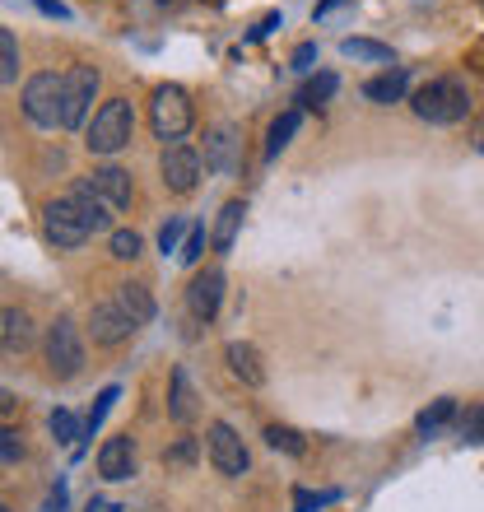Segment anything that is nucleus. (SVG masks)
<instances>
[{"instance_id": "nucleus-1", "label": "nucleus", "mask_w": 484, "mask_h": 512, "mask_svg": "<svg viewBox=\"0 0 484 512\" xmlns=\"http://www.w3.org/2000/svg\"><path fill=\"white\" fill-rule=\"evenodd\" d=\"M410 108H415L419 122L429 126H452L461 122L466 112H471V94H466V84L461 80H429L424 89H415V98H410Z\"/></svg>"}, {"instance_id": "nucleus-2", "label": "nucleus", "mask_w": 484, "mask_h": 512, "mask_svg": "<svg viewBox=\"0 0 484 512\" xmlns=\"http://www.w3.org/2000/svg\"><path fill=\"white\" fill-rule=\"evenodd\" d=\"M131 135H135L131 103H126V98H108V103L94 112L84 145H89V154H98V159H112V154H121V149L131 145Z\"/></svg>"}, {"instance_id": "nucleus-3", "label": "nucleus", "mask_w": 484, "mask_h": 512, "mask_svg": "<svg viewBox=\"0 0 484 512\" xmlns=\"http://www.w3.org/2000/svg\"><path fill=\"white\" fill-rule=\"evenodd\" d=\"M24 117L38 126V131L66 126V75L38 70V75L24 84Z\"/></svg>"}, {"instance_id": "nucleus-4", "label": "nucleus", "mask_w": 484, "mask_h": 512, "mask_svg": "<svg viewBox=\"0 0 484 512\" xmlns=\"http://www.w3.org/2000/svg\"><path fill=\"white\" fill-rule=\"evenodd\" d=\"M149 122H154V135H159V140H173V145H177V140L191 131V122H196L187 89H177V84H163V89H154Z\"/></svg>"}, {"instance_id": "nucleus-5", "label": "nucleus", "mask_w": 484, "mask_h": 512, "mask_svg": "<svg viewBox=\"0 0 484 512\" xmlns=\"http://www.w3.org/2000/svg\"><path fill=\"white\" fill-rule=\"evenodd\" d=\"M42 224H47V243L61 247V252H70V247H84L89 238H94V229H89V215L80 210V201L75 196H61V201H52L47 210H42Z\"/></svg>"}, {"instance_id": "nucleus-6", "label": "nucleus", "mask_w": 484, "mask_h": 512, "mask_svg": "<svg viewBox=\"0 0 484 512\" xmlns=\"http://www.w3.org/2000/svg\"><path fill=\"white\" fill-rule=\"evenodd\" d=\"M205 452H210V466H215L219 475H229V480L247 475V466H252L242 438L233 433V424H224V419H215V424L205 429Z\"/></svg>"}, {"instance_id": "nucleus-7", "label": "nucleus", "mask_w": 484, "mask_h": 512, "mask_svg": "<svg viewBox=\"0 0 484 512\" xmlns=\"http://www.w3.org/2000/svg\"><path fill=\"white\" fill-rule=\"evenodd\" d=\"M47 364H52L56 378H75L84 368V340L70 317H56V322L47 326Z\"/></svg>"}, {"instance_id": "nucleus-8", "label": "nucleus", "mask_w": 484, "mask_h": 512, "mask_svg": "<svg viewBox=\"0 0 484 512\" xmlns=\"http://www.w3.org/2000/svg\"><path fill=\"white\" fill-rule=\"evenodd\" d=\"M94 94H98V70L94 66H70L66 70V131H80V126L89 122Z\"/></svg>"}, {"instance_id": "nucleus-9", "label": "nucleus", "mask_w": 484, "mask_h": 512, "mask_svg": "<svg viewBox=\"0 0 484 512\" xmlns=\"http://www.w3.org/2000/svg\"><path fill=\"white\" fill-rule=\"evenodd\" d=\"M159 173H163V187L177 191V196H187V191H196V182H201V154L191 145H168L159 159Z\"/></svg>"}, {"instance_id": "nucleus-10", "label": "nucleus", "mask_w": 484, "mask_h": 512, "mask_svg": "<svg viewBox=\"0 0 484 512\" xmlns=\"http://www.w3.org/2000/svg\"><path fill=\"white\" fill-rule=\"evenodd\" d=\"M131 331H135V322L121 312L117 298H112V303H94V312H89V336H94V345L112 350L121 340H131Z\"/></svg>"}, {"instance_id": "nucleus-11", "label": "nucleus", "mask_w": 484, "mask_h": 512, "mask_svg": "<svg viewBox=\"0 0 484 512\" xmlns=\"http://www.w3.org/2000/svg\"><path fill=\"white\" fill-rule=\"evenodd\" d=\"M242 163V140L233 126H215V131L205 135V168L219 177H233Z\"/></svg>"}, {"instance_id": "nucleus-12", "label": "nucleus", "mask_w": 484, "mask_h": 512, "mask_svg": "<svg viewBox=\"0 0 484 512\" xmlns=\"http://www.w3.org/2000/svg\"><path fill=\"white\" fill-rule=\"evenodd\" d=\"M219 303H224V270L210 266V270H201V275L191 280L187 308H191V317H201V322H215Z\"/></svg>"}, {"instance_id": "nucleus-13", "label": "nucleus", "mask_w": 484, "mask_h": 512, "mask_svg": "<svg viewBox=\"0 0 484 512\" xmlns=\"http://www.w3.org/2000/svg\"><path fill=\"white\" fill-rule=\"evenodd\" d=\"M89 182H94V191L112 205V210H126V205H131V196H135L131 173H126V168H117V163H103V168H94V173H89Z\"/></svg>"}, {"instance_id": "nucleus-14", "label": "nucleus", "mask_w": 484, "mask_h": 512, "mask_svg": "<svg viewBox=\"0 0 484 512\" xmlns=\"http://www.w3.org/2000/svg\"><path fill=\"white\" fill-rule=\"evenodd\" d=\"M98 475L103 480H131L135 475V443L126 433H117V438L98 447Z\"/></svg>"}, {"instance_id": "nucleus-15", "label": "nucleus", "mask_w": 484, "mask_h": 512, "mask_svg": "<svg viewBox=\"0 0 484 512\" xmlns=\"http://www.w3.org/2000/svg\"><path fill=\"white\" fill-rule=\"evenodd\" d=\"M0 345L5 350H28L33 345V317L24 308H0Z\"/></svg>"}, {"instance_id": "nucleus-16", "label": "nucleus", "mask_w": 484, "mask_h": 512, "mask_svg": "<svg viewBox=\"0 0 484 512\" xmlns=\"http://www.w3.org/2000/svg\"><path fill=\"white\" fill-rule=\"evenodd\" d=\"M224 359H229L233 378L247 382V387H261L266 382V368H261V354L252 350V345H242V340H233L229 350H224Z\"/></svg>"}, {"instance_id": "nucleus-17", "label": "nucleus", "mask_w": 484, "mask_h": 512, "mask_svg": "<svg viewBox=\"0 0 484 512\" xmlns=\"http://www.w3.org/2000/svg\"><path fill=\"white\" fill-rule=\"evenodd\" d=\"M405 84H410V75H405L401 66H391V70H382V75H373V80L363 84V98H368V103H401Z\"/></svg>"}, {"instance_id": "nucleus-18", "label": "nucleus", "mask_w": 484, "mask_h": 512, "mask_svg": "<svg viewBox=\"0 0 484 512\" xmlns=\"http://www.w3.org/2000/svg\"><path fill=\"white\" fill-rule=\"evenodd\" d=\"M70 196H75V201H80V210L84 215H89V229L94 233H103L112 224V205L103 201V196H98L94 191V182H89V177H84V182H75V191H70Z\"/></svg>"}, {"instance_id": "nucleus-19", "label": "nucleus", "mask_w": 484, "mask_h": 512, "mask_svg": "<svg viewBox=\"0 0 484 512\" xmlns=\"http://www.w3.org/2000/svg\"><path fill=\"white\" fill-rule=\"evenodd\" d=\"M117 303H121V312L131 317L135 326H145V322H154V294H149L145 284H121L117 289Z\"/></svg>"}, {"instance_id": "nucleus-20", "label": "nucleus", "mask_w": 484, "mask_h": 512, "mask_svg": "<svg viewBox=\"0 0 484 512\" xmlns=\"http://www.w3.org/2000/svg\"><path fill=\"white\" fill-rule=\"evenodd\" d=\"M168 415L177 424H191L196 419V391H191L187 368H173V396H168Z\"/></svg>"}, {"instance_id": "nucleus-21", "label": "nucleus", "mask_w": 484, "mask_h": 512, "mask_svg": "<svg viewBox=\"0 0 484 512\" xmlns=\"http://www.w3.org/2000/svg\"><path fill=\"white\" fill-rule=\"evenodd\" d=\"M242 215H247V205H242V201H229L224 210H219L215 238H210L219 252H229V247H233V238H238V229H242Z\"/></svg>"}, {"instance_id": "nucleus-22", "label": "nucleus", "mask_w": 484, "mask_h": 512, "mask_svg": "<svg viewBox=\"0 0 484 512\" xmlns=\"http://www.w3.org/2000/svg\"><path fill=\"white\" fill-rule=\"evenodd\" d=\"M340 52L354 56V61H373V66H387V70H391V47H382V42L345 38V42H340Z\"/></svg>"}, {"instance_id": "nucleus-23", "label": "nucleus", "mask_w": 484, "mask_h": 512, "mask_svg": "<svg viewBox=\"0 0 484 512\" xmlns=\"http://www.w3.org/2000/svg\"><path fill=\"white\" fill-rule=\"evenodd\" d=\"M336 89H340V80L331 75V70H322V75H312V80L298 89V103H303V108H317V103H326Z\"/></svg>"}, {"instance_id": "nucleus-24", "label": "nucleus", "mask_w": 484, "mask_h": 512, "mask_svg": "<svg viewBox=\"0 0 484 512\" xmlns=\"http://www.w3.org/2000/svg\"><path fill=\"white\" fill-rule=\"evenodd\" d=\"M19 80V42L10 28H0V89Z\"/></svg>"}, {"instance_id": "nucleus-25", "label": "nucleus", "mask_w": 484, "mask_h": 512, "mask_svg": "<svg viewBox=\"0 0 484 512\" xmlns=\"http://www.w3.org/2000/svg\"><path fill=\"white\" fill-rule=\"evenodd\" d=\"M298 122H303V112H298V108H289L284 117H275V126H270V140H266V154H280V149L294 140Z\"/></svg>"}, {"instance_id": "nucleus-26", "label": "nucleus", "mask_w": 484, "mask_h": 512, "mask_svg": "<svg viewBox=\"0 0 484 512\" xmlns=\"http://www.w3.org/2000/svg\"><path fill=\"white\" fill-rule=\"evenodd\" d=\"M266 443L275 447V452H289V457H303V452H308V443H303V438H298L289 424H270V429H266Z\"/></svg>"}, {"instance_id": "nucleus-27", "label": "nucleus", "mask_w": 484, "mask_h": 512, "mask_svg": "<svg viewBox=\"0 0 484 512\" xmlns=\"http://www.w3.org/2000/svg\"><path fill=\"white\" fill-rule=\"evenodd\" d=\"M452 419H457V401H433L429 410H424V415H419V433H438L443 429V424H452Z\"/></svg>"}, {"instance_id": "nucleus-28", "label": "nucleus", "mask_w": 484, "mask_h": 512, "mask_svg": "<svg viewBox=\"0 0 484 512\" xmlns=\"http://www.w3.org/2000/svg\"><path fill=\"white\" fill-rule=\"evenodd\" d=\"M47 424H52V438H56V443H75V438L84 433V424L70 415V410H52V419H47Z\"/></svg>"}, {"instance_id": "nucleus-29", "label": "nucleus", "mask_w": 484, "mask_h": 512, "mask_svg": "<svg viewBox=\"0 0 484 512\" xmlns=\"http://www.w3.org/2000/svg\"><path fill=\"white\" fill-rule=\"evenodd\" d=\"M108 247H112V256H117V261H135V256H140V233H135V229H117L108 238Z\"/></svg>"}, {"instance_id": "nucleus-30", "label": "nucleus", "mask_w": 484, "mask_h": 512, "mask_svg": "<svg viewBox=\"0 0 484 512\" xmlns=\"http://www.w3.org/2000/svg\"><path fill=\"white\" fill-rule=\"evenodd\" d=\"M457 429L466 443H484V405H471L466 415H457Z\"/></svg>"}, {"instance_id": "nucleus-31", "label": "nucleus", "mask_w": 484, "mask_h": 512, "mask_svg": "<svg viewBox=\"0 0 484 512\" xmlns=\"http://www.w3.org/2000/svg\"><path fill=\"white\" fill-rule=\"evenodd\" d=\"M14 461H24V438L10 424H0V466H14Z\"/></svg>"}, {"instance_id": "nucleus-32", "label": "nucleus", "mask_w": 484, "mask_h": 512, "mask_svg": "<svg viewBox=\"0 0 484 512\" xmlns=\"http://www.w3.org/2000/svg\"><path fill=\"white\" fill-rule=\"evenodd\" d=\"M187 224H182V219H168V224H163L159 229V247L163 252H182V243H187Z\"/></svg>"}, {"instance_id": "nucleus-33", "label": "nucleus", "mask_w": 484, "mask_h": 512, "mask_svg": "<svg viewBox=\"0 0 484 512\" xmlns=\"http://www.w3.org/2000/svg\"><path fill=\"white\" fill-rule=\"evenodd\" d=\"M117 396H121V391H117V387H108V391H98V405H94V410H89V419H84V433H94V429H98V424H103V415H108V410H112V401H117Z\"/></svg>"}, {"instance_id": "nucleus-34", "label": "nucleus", "mask_w": 484, "mask_h": 512, "mask_svg": "<svg viewBox=\"0 0 484 512\" xmlns=\"http://www.w3.org/2000/svg\"><path fill=\"white\" fill-rule=\"evenodd\" d=\"M201 252H205V229H191L187 233V243H182V261H187V266H196V261H201Z\"/></svg>"}, {"instance_id": "nucleus-35", "label": "nucleus", "mask_w": 484, "mask_h": 512, "mask_svg": "<svg viewBox=\"0 0 484 512\" xmlns=\"http://www.w3.org/2000/svg\"><path fill=\"white\" fill-rule=\"evenodd\" d=\"M326 499H336V494H308V489H298V494H294V508L298 512H312V508H322Z\"/></svg>"}, {"instance_id": "nucleus-36", "label": "nucleus", "mask_w": 484, "mask_h": 512, "mask_svg": "<svg viewBox=\"0 0 484 512\" xmlns=\"http://www.w3.org/2000/svg\"><path fill=\"white\" fill-rule=\"evenodd\" d=\"M312 61H317V47H312V42H303V47L294 52V70H312Z\"/></svg>"}, {"instance_id": "nucleus-37", "label": "nucleus", "mask_w": 484, "mask_h": 512, "mask_svg": "<svg viewBox=\"0 0 484 512\" xmlns=\"http://www.w3.org/2000/svg\"><path fill=\"white\" fill-rule=\"evenodd\" d=\"M191 457H196V443H177L173 452H168V461H173V466H187Z\"/></svg>"}, {"instance_id": "nucleus-38", "label": "nucleus", "mask_w": 484, "mask_h": 512, "mask_svg": "<svg viewBox=\"0 0 484 512\" xmlns=\"http://www.w3.org/2000/svg\"><path fill=\"white\" fill-rule=\"evenodd\" d=\"M14 410H19V396H14V391H5V387H0V419H10Z\"/></svg>"}, {"instance_id": "nucleus-39", "label": "nucleus", "mask_w": 484, "mask_h": 512, "mask_svg": "<svg viewBox=\"0 0 484 512\" xmlns=\"http://www.w3.org/2000/svg\"><path fill=\"white\" fill-rule=\"evenodd\" d=\"M38 10L42 14H56V19H70V10L61 5V0H38Z\"/></svg>"}, {"instance_id": "nucleus-40", "label": "nucleus", "mask_w": 484, "mask_h": 512, "mask_svg": "<svg viewBox=\"0 0 484 512\" xmlns=\"http://www.w3.org/2000/svg\"><path fill=\"white\" fill-rule=\"evenodd\" d=\"M84 512H121V508H117V503H108V499H94V503H89V508H84Z\"/></svg>"}, {"instance_id": "nucleus-41", "label": "nucleus", "mask_w": 484, "mask_h": 512, "mask_svg": "<svg viewBox=\"0 0 484 512\" xmlns=\"http://www.w3.org/2000/svg\"><path fill=\"white\" fill-rule=\"evenodd\" d=\"M340 5H345V0H322V5H317V19H322V14H331V10H340Z\"/></svg>"}, {"instance_id": "nucleus-42", "label": "nucleus", "mask_w": 484, "mask_h": 512, "mask_svg": "<svg viewBox=\"0 0 484 512\" xmlns=\"http://www.w3.org/2000/svg\"><path fill=\"white\" fill-rule=\"evenodd\" d=\"M159 5H173V0H159Z\"/></svg>"}, {"instance_id": "nucleus-43", "label": "nucleus", "mask_w": 484, "mask_h": 512, "mask_svg": "<svg viewBox=\"0 0 484 512\" xmlns=\"http://www.w3.org/2000/svg\"><path fill=\"white\" fill-rule=\"evenodd\" d=\"M0 512H10V508H5V503H0Z\"/></svg>"}]
</instances>
